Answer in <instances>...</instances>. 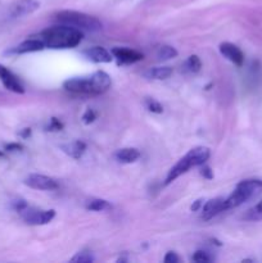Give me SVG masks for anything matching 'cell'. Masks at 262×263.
<instances>
[{
    "label": "cell",
    "instance_id": "1",
    "mask_svg": "<svg viewBox=\"0 0 262 263\" xmlns=\"http://www.w3.org/2000/svg\"><path fill=\"white\" fill-rule=\"evenodd\" d=\"M81 31L68 25H58L41 31L39 39L44 43L45 48L50 49H72L81 43Z\"/></svg>",
    "mask_w": 262,
    "mask_h": 263
},
{
    "label": "cell",
    "instance_id": "2",
    "mask_svg": "<svg viewBox=\"0 0 262 263\" xmlns=\"http://www.w3.org/2000/svg\"><path fill=\"white\" fill-rule=\"evenodd\" d=\"M110 86L109 74L104 71H97L87 77H74L63 82V87L69 92L80 95H99Z\"/></svg>",
    "mask_w": 262,
    "mask_h": 263
},
{
    "label": "cell",
    "instance_id": "3",
    "mask_svg": "<svg viewBox=\"0 0 262 263\" xmlns=\"http://www.w3.org/2000/svg\"><path fill=\"white\" fill-rule=\"evenodd\" d=\"M54 20L63 25L72 26L76 28L90 31V32H98L102 30L103 25L98 18L86 13L77 12V10H61L54 14Z\"/></svg>",
    "mask_w": 262,
    "mask_h": 263
},
{
    "label": "cell",
    "instance_id": "4",
    "mask_svg": "<svg viewBox=\"0 0 262 263\" xmlns=\"http://www.w3.org/2000/svg\"><path fill=\"white\" fill-rule=\"evenodd\" d=\"M262 193V180L258 179H251V180H243L236 185L234 192L231 193L230 197L225 199V208L226 210H231V208H236L246 203L247 200L252 199V198L257 197Z\"/></svg>",
    "mask_w": 262,
    "mask_h": 263
},
{
    "label": "cell",
    "instance_id": "5",
    "mask_svg": "<svg viewBox=\"0 0 262 263\" xmlns=\"http://www.w3.org/2000/svg\"><path fill=\"white\" fill-rule=\"evenodd\" d=\"M21 217L27 225L40 226L46 225L55 217V211L54 210H39V208L27 207L20 212Z\"/></svg>",
    "mask_w": 262,
    "mask_h": 263
},
{
    "label": "cell",
    "instance_id": "6",
    "mask_svg": "<svg viewBox=\"0 0 262 263\" xmlns=\"http://www.w3.org/2000/svg\"><path fill=\"white\" fill-rule=\"evenodd\" d=\"M0 81L4 85L5 89L9 90V91L15 92V94H23L25 92V86L22 85L21 80L9 68H7L3 64H0Z\"/></svg>",
    "mask_w": 262,
    "mask_h": 263
},
{
    "label": "cell",
    "instance_id": "7",
    "mask_svg": "<svg viewBox=\"0 0 262 263\" xmlns=\"http://www.w3.org/2000/svg\"><path fill=\"white\" fill-rule=\"evenodd\" d=\"M25 184L28 187L35 190H54L58 187V182L51 177L45 176V175L32 174L26 177Z\"/></svg>",
    "mask_w": 262,
    "mask_h": 263
},
{
    "label": "cell",
    "instance_id": "8",
    "mask_svg": "<svg viewBox=\"0 0 262 263\" xmlns=\"http://www.w3.org/2000/svg\"><path fill=\"white\" fill-rule=\"evenodd\" d=\"M192 167H195V164L194 162H193V159L189 157V154L186 153L171 170H170L169 174H167L166 180H164V185L171 184V182L175 181L177 177H180L181 175H184L185 172L189 171Z\"/></svg>",
    "mask_w": 262,
    "mask_h": 263
},
{
    "label": "cell",
    "instance_id": "9",
    "mask_svg": "<svg viewBox=\"0 0 262 263\" xmlns=\"http://www.w3.org/2000/svg\"><path fill=\"white\" fill-rule=\"evenodd\" d=\"M112 55L117 58L118 64H133L143 61L144 55L138 50L128 48H113Z\"/></svg>",
    "mask_w": 262,
    "mask_h": 263
},
{
    "label": "cell",
    "instance_id": "10",
    "mask_svg": "<svg viewBox=\"0 0 262 263\" xmlns=\"http://www.w3.org/2000/svg\"><path fill=\"white\" fill-rule=\"evenodd\" d=\"M40 8V3L38 0H18L10 7V15L14 18L23 17L31 14Z\"/></svg>",
    "mask_w": 262,
    "mask_h": 263
},
{
    "label": "cell",
    "instance_id": "11",
    "mask_svg": "<svg viewBox=\"0 0 262 263\" xmlns=\"http://www.w3.org/2000/svg\"><path fill=\"white\" fill-rule=\"evenodd\" d=\"M220 53L235 66L241 67L244 63V54L240 49L231 43L220 44Z\"/></svg>",
    "mask_w": 262,
    "mask_h": 263
},
{
    "label": "cell",
    "instance_id": "12",
    "mask_svg": "<svg viewBox=\"0 0 262 263\" xmlns=\"http://www.w3.org/2000/svg\"><path fill=\"white\" fill-rule=\"evenodd\" d=\"M223 211H226L225 199L223 198H215V199H211L204 203V205H203L202 218L204 221H208L215 217V216H217L218 213L223 212Z\"/></svg>",
    "mask_w": 262,
    "mask_h": 263
},
{
    "label": "cell",
    "instance_id": "13",
    "mask_svg": "<svg viewBox=\"0 0 262 263\" xmlns=\"http://www.w3.org/2000/svg\"><path fill=\"white\" fill-rule=\"evenodd\" d=\"M85 57L94 63H110L112 62V53L102 46H92L84 51Z\"/></svg>",
    "mask_w": 262,
    "mask_h": 263
},
{
    "label": "cell",
    "instance_id": "14",
    "mask_svg": "<svg viewBox=\"0 0 262 263\" xmlns=\"http://www.w3.org/2000/svg\"><path fill=\"white\" fill-rule=\"evenodd\" d=\"M45 49L43 41L40 39H28V40L23 41L20 45L15 46L12 50L14 54H27V53H35V51H41Z\"/></svg>",
    "mask_w": 262,
    "mask_h": 263
},
{
    "label": "cell",
    "instance_id": "15",
    "mask_svg": "<svg viewBox=\"0 0 262 263\" xmlns=\"http://www.w3.org/2000/svg\"><path fill=\"white\" fill-rule=\"evenodd\" d=\"M61 148L64 153L68 154L72 158L80 159L82 157V154L85 153V151H86V144L81 140H76L68 144H63Z\"/></svg>",
    "mask_w": 262,
    "mask_h": 263
},
{
    "label": "cell",
    "instance_id": "16",
    "mask_svg": "<svg viewBox=\"0 0 262 263\" xmlns=\"http://www.w3.org/2000/svg\"><path fill=\"white\" fill-rule=\"evenodd\" d=\"M115 156L121 163H133L140 158V152L136 148H122L116 152Z\"/></svg>",
    "mask_w": 262,
    "mask_h": 263
},
{
    "label": "cell",
    "instance_id": "17",
    "mask_svg": "<svg viewBox=\"0 0 262 263\" xmlns=\"http://www.w3.org/2000/svg\"><path fill=\"white\" fill-rule=\"evenodd\" d=\"M172 74L171 67H152L144 72V76L151 80H166Z\"/></svg>",
    "mask_w": 262,
    "mask_h": 263
},
{
    "label": "cell",
    "instance_id": "18",
    "mask_svg": "<svg viewBox=\"0 0 262 263\" xmlns=\"http://www.w3.org/2000/svg\"><path fill=\"white\" fill-rule=\"evenodd\" d=\"M202 68V62L198 55L188 57L186 61L182 63V71L185 73H198Z\"/></svg>",
    "mask_w": 262,
    "mask_h": 263
},
{
    "label": "cell",
    "instance_id": "19",
    "mask_svg": "<svg viewBox=\"0 0 262 263\" xmlns=\"http://www.w3.org/2000/svg\"><path fill=\"white\" fill-rule=\"evenodd\" d=\"M175 57H177V50L171 45H162L157 50V58L159 61H169Z\"/></svg>",
    "mask_w": 262,
    "mask_h": 263
},
{
    "label": "cell",
    "instance_id": "20",
    "mask_svg": "<svg viewBox=\"0 0 262 263\" xmlns=\"http://www.w3.org/2000/svg\"><path fill=\"white\" fill-rule=\"evenodd\" d=\"M86 210L95 211V212H102V211L110 210V204L104 199H91L86 203Z\"/></svg>",
    "mask_w": 262,
    "mask_h": 263
},
{
    "label": "cell",
    "instance_id": "21",
    "mask_svg": "<svg viewBox=\"0 0 262 263\" xmlns=\"http://www.w3.org/2000/svg\"><path fill=\"white\" fill-rule=\"evenodd\" d=\"M244 218H246V220H249V221L262 220V200L258 203V204L254 205L253 208H251V210L247 212V215L244 216Z\"/></svg>",
    "mask_w": 262,
    "mask_h": 263
},
{
    "label": "cell",
    "instance_id": "22",
    "mask_svg": "<svg viewBox=\"0 0 262 263\" xmlns=\"http://www.w3.org/2000/svg\"><path fill=\"white\" fill-rule=\"evenodd\" d=\"M144 104H145L146 109L152 113L161 115V113L163 112V107H162L161 103L157 102V100L153 99V98H145V100H144Z\"/></svg>",
    "mask_w": 262,
    "mask_h": 263
},
{
    "label": "cell",
    "instance_id": "23",
    "mask_svg": "<svg viewBox=\"0 0 262 263\" xmlns=\"http://www.w3.org/2000/svg\"><path fill=\"white\" fill-rule=\"evenodd\" d=\"M72 262H80V263H89L94 261V258L91 257V254L89 252H81V253H77L73 258L71 259Z\"/></svg>",
    "mask_w": 262,
    "mask_h": 263
},
{
    "label": "cell",
    "instance_id": "24",
    "mask_svg": "<svg viewBox=\"0 0 262 263\" xmlns=\"http://www.w3.org/2000/svg\"><path fill=\"white\" fill-rule=\"evenodd\" d=\"M95 120H97V113L92 109H90V108L85 110V113L82 115V122H84L85 125H90V123L94 122Z\"/></svg>",
    "mask_w": 262,
    "mask_h": 263
},
{
    "label": "cell",
    "instance_id": "25",
    "mask_svg": "<svg viewBox=\"0 0 262 263\" xmlns=\"http://www.w3.org/2000/svg\"><path fill=\"white\" fill-rule=\"evenodd\" d=\"M62 128H63V123H62L61 121L58 120V118L51 117L50 122H49L46 130H48V131H61Z\"/></svg>",
    "mask_w": 262,
    "mask_h": 263
},
{
    "label": "cell",
    "instance_id": "26",
    "mask_svg": "<svg viewBox=\"0 0 262 263\" xmlns=\"http://www.w3.org/2000/svg\"><path fill=\"white\" fill-rule=\"evenodd\" d=\"M193 261L194 262H210L211 257L208 256L205 252L198 251V252H195L194 256H193Z\"/></svg>",
    "mask_w": 262,
    "mask_h": 263
},
{
    "label": "cell",
    "instance_id": "27",
    "mask_svg": "<svg viewBox=\"0 0 262 263\" xmlns=\"http://www.w3.org/2000/svg\"><path fill=\"white\" fill-rule=\"evenodd\" d=\"M12 207H13V210L17 211V212L20 213V212H22L25 208H27L28 204H27V202H26V200L17 199V200H13V202H12Z\"/></svg>",
    "mask_w": 262,
    "mask_h": 263
},
{
    "label": "cell",
    "instance_id": "28",
    "mask_svg": "<svg viewBox=\"0 0 262 263\" xmlns=\"http://www.w3.org/2000/svg\"><path fill=\"white\" fill-rule=\"evenodd\" d=\"M4 149L7 152H21L23 151V145L20 143H9L4 146Z\"/></svg>",
    "mask_w": 262,
    "mask_h": 263
},
{
    "label": "cell",
    "instance_id": "29",
    "mask_svg": "<svg viewBox=\"0 0 262 263\" xmlns=\"http://www.w3.org/2000/svg\"><path fill=\"white\" fill-rule=\"evenodd\" d=\"M163 261L166 263H177V262H180V258H179V256L175 253V252H169V253L164 256Z\"/></svg>",
    "mask_w": 262,
    "mask_h": 263
},
{
    "label": "cell",
    "instance_id": "30",
    "mask_svg": "<svg viewBox=\"0 0 262 263\" xmlns=\"http://www.w3.org/2000/svg\"><path fill=\"white\" fill-rule=\"evenodd\" d=\"M200 175H202V176L204 177V179H207V180H212L213 179V171L211 170V167L204 166V164H203L202 170H200Z\"/></svg>",
    "mask_w": 262,
    "mask_h": 263
},
{
    "label": "cell",
    "instance_id": "31",
    "mask_svg": "<svg viewBox=\"0 0 262 263\" xmlns=\"http://www.w3.org/2000/svg\"><path fill=\"white\" fill-rule=\"evenodd\" d=\"M203 202H204V200H203V199L195 200V202L192 204V207H190V210H192L193 212H197V211H199L200 208L203 207Z\"/></svg>",
    "mask_w": 262,
    "mask_h": 263
},
{
    "label": "cell",
    "instance_id": "32",
    "mask_svg": "<svg viewBox=\"0 0 262 263\" xmlns=\"http://www.w3.org/2000/svg\"><path fill=\"white\" fill-rule=\"evenodd\" d=\"M20 135L22 136L23 139H27L28 136L31 135V128H23V130L20 133Z\"/></svg>",
    "mask_w": 262,
    "mask_h": 263
},
{
    "label": "cell",
    "instance_id": "33",
    "mask_svg": "<svg viewBox=\"0 0 262 263\" xmlns=\"http://www.w3.org/2000/svg\"><path fill=\"white\" fill-rule=\"evenodd\" d=\"M4 157H5L4 152H2V151H0V158H4Z\"/></svg>",
    "mask_w": 262,
    "mask_h": 263
}]
</instances>
